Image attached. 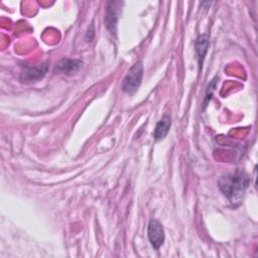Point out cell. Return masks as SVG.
<instances>
[{
	"mask_svg": "<svg viewBox=\"0 0 258 258\" xmlns=\"http://www.w3.org/2000/svg\"><path fill=\"white\" fill-rule=\"evenodd\" d=\"M209 44H210V40H209L208 34H201L198 36V38L196 40V49H197V53H198V57H199L200 67L202 66L205 55L208 51Z\"/></svg>",
	"mask_w": 258,
	"mask_h": 258,
	"instance_id": "8",
	"label": "cell"
},
{
	"mask_svg": "<svg viewBox=\"0 0 258 258\" xmlns=\"http://www.w3.org/2000/svg\"><path fill=\"white\" fill-rule=\"evenodd\" d=\"M147 236L151 246L155 250H158L162 246L165 238L164 230L162 225L157 220L155 219L150 220L148 224V229H147Z\"/></svg>",
	"mask_w": 258,
	"mask_h": 258,
	"instance_id": "4",
	"label": "cell"
},
{
	"mask_svg": "<svg viewBox=\"0 0 258 258\" xmlns=\"http://www.w3.org/2000/svg\"><path fill=\"white\" fill-rule=\"evenodd\" d=\"M170 126H171V117L168 114H164L155 126L154 133H153L154 139L162 140L168 134Z\"/></svg>",
	"mask_w": 258,
	"mask_h": 258,
	"instance_id": "7",
	"label": "cell"
},
{
	"mask_svg": "<svg viewBox=\"0 0 258 258\" xmlns=\"http://www.w3.org/2000/svg\"><path fill=\"white\" fill-rule=\"evenodd\" d=\"M143 77V64L141 61L135 62L126 74L121 89L129 95H133L141 85Z\"/></svg>",
	"mask_w": 258,
	"mask_h": 258,
	"instance_id": "2",
	"label": "cell"
},
{
	"mask_svg": "<svg viewBox=\"0 0 258 258\" xmlns=\"http://www.w3.org/2000/svg\"><path fill=\"white\" fill-rule=\"evenodd\" d=\"M123 2L120 1H111L107 5L106 16H105V24L107 29L112 33H116L117 29V22L119 19V15L121 13Z\"/></svg>",
	"mask_w": 258,
	"mask_h": 258,
	"instance_id": "3",
	"label": "cell"
},
{
	"mask_svg": "<svg viewBox=\"0 0 258 258\" xmlns=\"http://www.w3.org/2000/svg\"><path fill=\"white\" fill-rule=\"evenodd\" d=\"M82 60L80 59H70V58H62L55 67V71L59 74H63L67 76L74 75L77 73L80 68L82 67Z\"/></svg>",
	"mask_w": 258,
	"mask_h": 258,
	"instance_id": "6",
	"label": "cell"
},
{
	"mask_svg": "<svg viewBox=\"0 0 258 258\" xmlns=\"http://www.w3.org/2000/svg\"><path fill=\"white\" fill-rule=\"evenodd\" d=\"M249 183L250 179L247 173L242 170H236L222 175L218 181V186L229 202L235 205L241 202Z\"/></svg>",
	"mask_w": 258,
	"mask_h": 258,
	"instance_id": "1",
	"label": "cell"
},
{
	"mask_svg": "<svg viewBox=\"0 0 258 258\" xmlns=\"http://www.w3.org/2000/svg\"><path fill=\"white\" fill-rule=\"evenodd\" d=\"M47 70H48L47 62H43L41 64H37L33 67H26L24 71L21 73L20 80L22 82H28V83L37 82L44 77Z\"/></svg>",
	"mask_w": 258,
	"mask_h": 258,
	"instance_id": "5",
	"label": "cell"
}]
</instances>
